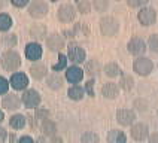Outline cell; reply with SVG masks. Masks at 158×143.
<instances>
[{"label": "cell", "mask_w": 158, "mask_h": 143, "mask_svg": "<svg viewBox=\"0 0 158 143\" xmlns=\"http://www.w3.org/2000/svg\"><path fill=\"white\" fill-rule=\"evenodd\" d=\"M98 28H100V33L105 37H115L121 30V24H119L118 18L112 17V15H106V17L100 18Z\"/></svg>", "instance_id": "1"}, {"label": "cell", "mask_w": 158, "mask_h": 143, "mask_svg": "<svg viewBox=\"0 0 158 143\" xmlns=\"http://www.w3.org/2000/svg\"><path fill=\"white\" fill-rule=\"evenodd\" d=\"M0 64L3 67V70L6 72H17L21 64H23V60H21V55L14 51V49H8L2 54L0 57Z\"/></svg>", "instance_id": "2"}, {"label": "cell", "mask_w": 158, "mask_h": 143, "mask_svg": "<svg viewBox=\"0 0 158 143\" xmlns=\"http://www.w3.org/2000/svg\"><path fill=\"white\" fill-rule=\"evenodd\" d=\"M152 70H154V61L151 58H148V57H145V55L136 57V60L133 61V72L136 75L142 76V78L149 76Z\"/></svg>", "instance_id": "3"}, {"label": "cell", "mask_w": 158, "mask_h": 143, "mask_svg": "<svg viewBox=\"0 0 158 143\" xmlns=\"http://www.w3.org/2000/svg\"><path fill=\"white\" fill-rule=\"evenodd\" d=\"M27 12L35 19H42L48 15L49 6L45 0H30V3L27 5Z\"/></svg>", "instance_id": "4"}, {"label": "cell", "mask_w": 158, "mask_h": 143, "mask_svg": "<svg viewBox=\"0 0 158 143\" xmlns=\"http://www.w3.org/2000/svg\"><path fill=\"white\" fill-rule=\"evenodd\" d=\"M40 103H42V96L39 91H36L35 88H27L23 91L21 104L26 109H36L40 106Z\"/></svg>", "instance_id": "5"}, {"label": "cell", "mask_w": 158, "mask_h": 143, "mask_svg": "<svg viewBox=\"0 0 158 143\" xmlns=\"http://www.w3.org/2000/svg\"><path fill=\"white\" fill-rule=\"evenodd\" d=\"M76 15H78V10H76V8L72 3H63L57 9V18L63 24H70V22H73L76 19Z\"/></svg>", "instance_id": "6"}, {"label": "cell", "mask_w": 158, "mask_h": 143, "mask_svg": "<svg viewBox=\"0 0 158 143\" xmlns=\"http://www.w3.org/2000/svg\"><path fill=\"white\" fill-rule=\"evenodd\" d=\"M157 10L151 6H143L137 12V21L143 27H151L157 22Z\"/></svg>", "instance_id": "7"}, {"label": "cell", "mask_w": 158, "mask_h": 143, "mask_svg": "<svg viewBox=\"0 0 158 143\" xmlns=\"http://www.w3.org/2000/svg\"><path fill=\"white\" fill-rule=\"evenodd\" d=\"M149 127L145 122H134L133 125H130V136L134 142H145L148 140V136H149Z\"/></svg>", "instance_id": "8"}, {"label": "cell", "mask_w": 158, "mask_h": 143, "mask_svg": "<svg viewBox=\"0 0 158 143\" xmlns=\"http://www.w3.org/2000/svg\"><path fill=\"white\" fill-rule=\"evenodd\" d=\"M127 51L131 54L133 57H142V55H145L146 51H148V45H146V42H145L142 37L134 36V37H131V39L128 40V43H127Z\"/></svg>", "instance_id": "9"}, {"label": "cell", "mask_w": 158, "mask_h": 143, "mask_svg": "<svg viewBox=\"0 0 158 143\" xmlns=\"http://www.w3.org/2000/svg\"><path fill=\"white\" fill-rule=\"evenodd\" d=\"M67 60L73 64H82L87 60V52L85 49L78 43H70L67 46Z\"/></svg>", "instance_id": "10"}, {"label": "cell", "mask_w": 158, "mask_h": 143, "mask_svg": "<svg viewBox=\"0 0 158 143\" xmlns=\"http://www.w3.org/2000/svg\"><path fill=\"white\" fill-rule=\"evenodd\" d=\"M136 119H137V113L133 109L123 107L116 110V122L121 127H130L136 122Z\"/></svg>", "instance_id": "11"}, {"label": "cell", "mask_w": 158, "mask_h": 143, "mask_svg": "<svg viewBox=\"0 0 158 143\" xmlns=\"http://www.w3.org/2000/svg\"><path fill=\"white\" fill-rule=\"evenodd\" d=\"M28 84H30L28 76L26 73H23V72H14L10 79H9V85L15 91H24V89H27L28 88Z\"/></svg>", "instance_id": "12"}, {"label": "cell", "mask_w": 158, "mask_h": 143, "mask_svg": "<svg viewBox=\"0 0 158 143\" xmlns=\"http://www.w3.org/2000/svg\"><path fill=\"white\" fill-rule=\"evenodd\" d=\"M46 48L51 51V52H61V49L66 46V40L60 33H52V35H48L46 39Z\"/></svg>", "instance_id": "13"}, {"label": "cell", "mask_w": 158, "mask_h": 143, "mask_svg": "<svg viewBox=\"0 0 158 143\" xmlns=\"http://www.w3.org/2000/svg\"><path fill=\"white\" fill-rule=\"evenodd\" d=\"M24 54H26V58L30 60L31 63L39 61L42 58V54H44V48L39 42H30V43L26 45V49H24Z\"/></svg>", "instance_id": "14"}, {"label": "cell", "mask_w": 158, "mask_h": 143, "mask_svg": "<svg viewBox=\"0 0 158 143\" xmlns=\"http://www.w3.org/2000/svg\"><path fill=\"white\" fill-rule=\"evenodd\" d=\"M2 107L9 112H15L21 107V97H18L14 92H6L2 98Z\"/></svg>", "instance_id": "15"}, {"label": "cell", "mask_w": 158, "mask_h": 143, "mask_svg": "<svg viewBox=\"0 0 158 143\" xmlns=\"http://www.w3.org/2000/svg\"><path fill=\"white\" fill-rule=\"evenodd\" d=\"M66 70V75H64V78L67 82H70V84H79L81 80L84 79V70L79 67L78 64H73L70 67H66L64 69Z\"/></svg>", "instance_id": "16"}, {"label": "cell", "mask_w": 158, "mask_h": 143, "mask_svg": "<svg viewBox=\"0 0 158 143\" xmlns=\"http://www.w3.org/2000/svg\"><path fill=\"white\" fill-rule=\"evenodd\" d=\"M85 66H84V75H88L89 78H94L96 79L97 76L100 75L102 72V64L97 58H89V60H85Z\"/></svg>", "instance_id": "17"}, {"label": "cell", "mask_w": 158, "mask_h": 143, "mask_svg": "<svg viewBox=\"0 0 158 143\" xmlns=\"http://www.w3.org/2000/svg\"><path fill=\"white\" fill-rule=\"evenodd\" d=\"M30 76L33 78L35 80H42L46 78V75H48V67H46V64L40 61H35L31 66H30Z\"/></svg>", "instance_id": "18"}, {"label": "cell", "mask_w": 158, "mask_h": 143, "mask_svg": "<svg viewBox=\"0 0 158 143\" xmlns=\"http://www.w3.org/2000/svg\"><path fill=\"white\" fill-rule=\"evenodd\" d=\"M119 91L121 89L118 87V84L109 80V82L103 84V87H102V96L107 98V100H116L118 96H119Z\"/></svg>", "instance_id": "19"}, {"label": "cell", "mask_w": 158, "mask_h": 143, "mask_svg": "<svg viewBox=\"0 0 158 143\" xmlns=\"http://www.w3.org/2000/svg\"><path fill=\"white\" fill-rule=\"evenodd\" d=\"M28 35L31 39H35V42H39V40H45L46 36H48V27L45 24H40V22H36L30 27L28 30Z\"/></svg>", "instance_id": "20"}, {"label": "cell", "mask_w": 158, "mask_h": 143, "mask_svg": "<svg viewBox=\"0 0 158 143\" xmlns=\"http://www.w3.org/2000/svg\"><path fill=\"white\" fill-rule=\"evenodd\" d=\"M64 85V78L58 72H54L51 75H46V87L52 91H58Z\"/></svg>", "instance_id": "21"}, {"label": "cell", "mask_w": 158, "mask_h": 143, "mask_svg": "<svg viewBox=\"0 0 158 143\" xmlns=\"http://www.w3.org/2000/svg\"><path fill=\"white\" fill-rule=\"evenodd\" d=\"M39 128H40V133L44 134L45 137H52V136H55L57 131H58V127L55 124V121H52L51 118L42 121V122L39 124Z\"/></svg>", "instance_id": "22"}, {"label": "cell", "mask_w": 158, "mask_h": 143, "mask_svg": "<svg viewBox=\"0 0 158 143\" xmlns=\"http://www.w3.org/2000/svg\"><path fill=\"white\" fill-rule=\"evenodd\" d=\"M118 84V87L119 89H123L125 92H130L133 88H134V78H133L131 75H127V73H121L119 75V80L116 82Z\"/></svg>", "instance_id": "23"}, {"label": "cell", "mask_w": 158, "mask_h": 143, "mask_svg": "<svg viewBox=\"0 0 158 143\" xmlns=\"http://www.w3.org/2000/svg\"><path fill=\"white\" fill-rule=\"evenodd\" d=\"M106 143H127V136L123 130L114 128L106 136Z\"/></svg>", "instance_id": "24"}, {"label": "cell", "mask_w": 158, "mask_h": 143, "mask_svg": "<svg viewBox=\"0 0 158 143\" xmlns=\"http://www.w3.org/2000/svg\"><path fill=\"white\" fill-rule=\"evenodd\" d=\"M67 97L73 100V101H81L85 97V89L84 87H81L79 84H73L70 88L67 89Z\"/></svg>", "instance_id": "25"}, {"label": "cell", "mask_w": 158, "mask_h": 143, "mask_svg": "<svg viewBox=\"0 0 158 143\" xmlns=\"http://www.w3.org/2000/svg\"><path fill=\"white\" fill-rule=\"evenodd\" d=\"M9 125L12 130H23L27 125V116L23 113H14L9 118Z\"/></svg>", "instance_id": "26"}, {"label": "cell", "mask_w": 158, "mask_h": 143, "mask_svg": "<svg viewBox=\"0 0 158 143\" xmlns=\"http://www.w3.org/2000/svg\"><path fill=\"white\" fill-rule=\"evenodd\" d=\"M103 72H105V75L109 78V79H115V78H118V76L123 73V69L119 67L118 63L110 61V63H107V64H105Z\"/></svg>", "instance_id": "27"}, {"label": "cell", "mask_w": 158, "mask_h": 143, "mask_svg": "<svg viewBox=\"0 0 158 143\" xmlns=\"http://www.w3.org/2000/svg\"><path fill=\"white\" fill-rule=\"evenodd\" d=\"M14 26V21H12V17L9 14H5V12H0V31L2 33H6L10 30V27Z\"/></svg>", "instance_id": "28"}, {"label": "cell", "mask_w": 158, "mask_h": 143, "mask_svg": "<svg viewBox=\"0 0 158 143\" xmlns=\"http://www.w3.org/2000/svg\"><path fill=\"white\" fill-rule=\"evenodd\" d=\"M133 110L134 112H139V113H145V112H148V109H149V103L145 100V98H136L134 101H133Z\"/></svg>", "instance_id": "29"}, {"label": "cell", "mask_w": 158, "mask_h": 143, "mask_svg": "<svg viewBox=\"0 0 158 143\" xmlns=\"http://www.w3.org/2000/svg\"><path fill=\"white\" fill-rule=\"evenodd\" d=\"M2 43L3 46H6V48H14V46H17L18 43V37L17 35H14V33H5V35L2 36Z\"/></svg>", "instance_id": "30"}, {"label": "cell", "mask_w": 158, "mask_h": 143, "mask_svg": "<svg viewBox=\"0 0 158 143\" xmlns=\"http://www.w3.org/2000/svg\"><path fill=\"white\" fill-rule=\"evenodd\" d=\"M76 10H78L81 15H88L91 12V2L89 0H76Z\"/></svg>", "instance_id": "31"}, {"label": "cell", "mask_w": 158, "mask_h": 143, "mask_svg": "<svg viewBox=\"0 0 158 143\" xmlns=\"http://www.w3.org/2000/svg\"><path fill=\"white\" fill-rule=\"evenodd\" d=\"M91 6L98 14H105L109 9V0H91Z\"/></svg>", "instance_id": "32"}, {"label": "cell", "mask_w": 158, "mask_h": 143, "mask_svg": "<svg viewBox=\"0 0 158 143\" xmlns=\"http://www.w3.org/2000/svg\"><path fill=\"white\" fill-rule=\"evenodd\" d=\"M81 143H100V136L94 131H85L81 136Z\"/></svg>", "instance_id": "33"}, {"label": "cell", "mask_w": 158, "mask_h": 143, "mask_svg": "<svg viewBox=\"0 0 158 143\" xmlns=\"http://www.w3.org/2000/svg\"><path fill=\"white\" fill-rule=\"evenodd\" d=\"M67 55H64V54H61V52H58V61L55 63L52 66V70L54 72H61V70H64L66 67H67Z\"/></svg>", "instance_id": "34"}, {"label": "cell", "mask_w": 158, "mask_h": 143, "mask_svg": "<svg viewBox=\"0 0 158 143\" xmlns=\"http://www.w3.org/2000/svg\"><path fill=\"white\" fill-rule=\"evenodd\" d=\"M48 118H49V110L46 107H36L35 109V119L39 124L45 119H48Z\"/></svg>", "instance_id": "35"}, {"label": "cell", "mask_w": 158, "mask_h": 143, "mask_svg": "<svg viewBox=\"0 0 158 143\" xmlns=\"http://www.w3.org/2000/svg\"><path fill=\"white\" fill-rule=\"evenodd\" d=\"M148 49H149L151 52L154 54H158V33H154V35L149 36V39H148Z\"/></svg>", "instance_id": "36"}, {"label": "cell", "mask_w": 158, "mask_h": 143, "mask_svg": "<svg viewBox=\"0 0 158 143\" xmlns=\"http://www.w3.org/2000/svg\"><path fill=\"white\" fill-rule=\"evenodd\" d=\"M84 89H85V94L89 96V97H94V96H96V80H94V78H89V79L85 82Z\"/></svg>", "instance_id": "37"}, {"label": "cell", "mask_w": 158, "mask_h": 143, "mask_svg": "<svg viewBox=\"0 0 158 143\" xmlns=\"http://www.w3.org/2000/svg\"><path fill=\"white\" fill-rule=\"evenodd\" d=\"M148 2H149V0H127V5L133 9H140V8H143V6H146Z\"/></svg>", "instance_id": "38"}, {"label": "cell", "mask_w": 158, "mask_h": 143, "mask_svg": "<svg viewBox=\"0 0 158 143\" xmlns=\"http://www.w3.org/2000/svg\"><path fill=\"white\" fill-rule=\"evenodd\" d=\"M9 80L3 76H0V96H5L6 92H9Z\"/></svg>", "instance_id": "39"}, {"label": "cell", "mask_w": 158, "mask_h": 143, "mask_svg": "<svg viewBox=\"0 0 158 143\" xmlns=\"http://www.w3.org/2000/svg\"><path fill=\"white\" fill-rule=\"evenodd\" d=\"M10 3H12V6H15V8H26L27 5L30 3V0H9Z\"/></svg>", "instance_id": "40"}, {"label": "cell", "mask_w": 158, "mask_h": 143, "mask_svg": "<svg viewBox=\"0 0 158 143\" xmlns=\"http://www.w3.org/2000/svg\"><path fill=\"white\" fill-rule=\"evenodd\" d=\"M6 140H8V130L0 124V143H5Z\"/></svg>", "instance_id": "41"}, {"label": "cell", "mask_w": 158, "mask_h": 143, "mask_svg": "<svg viewBox=\"0 0 158 143\" xmlns=\"http://www.w3.org/2000/svg\"><path fill=\"white\" fill-rule=\"evenodd\" d=\"M18 143H35V139L31 137V136H21V137H18Z\"/></svg>", "instance_id": "42"}, {"label": "cell", "mask_w": 158, "mask_h": 143, "mask_svg": "<svg viewBox=\"0 0 158 143\" xmlns=\"http://www.w3.org/2000/svg\"><path fill=\"white\" fill-rule=\"evenodd\" d=\"M48 143H64V139H63L61 136L55 134V136H52V137H49V142Z\"/></svg>", "instance_id": "43"}, {"label": "cell", "mask_w": 158, "mask_h": 143, "mask_svg": "<svg viewBox=\"0 0 158 143\" xmlns=\"http://www.w3.org/2000/svg\"><path fill=\"white\" fill-rule=\"evenodd\" d=\"M148 143H158V131L149 133V136H148Z\"/></svg>", "instance_id": "44"}, {"label": "cell", "mask_w": 158, "mask_h": 143, "mask_svg": "<svg viewBox=\"0 0 158 143\" xmlns=\"http://www.w3.org/2000/svg\"><path fill=\"white\" fill-rule=\"evenodd\" d=\"M8 139H9V142L10 143H18V137L15 136V134H10V136L8 134Z\"/></svg>", "instance_id": "45"}, {"label": "cell", "mask_w": 158, "mask_h": 143, "mask_svg": "<svg viewBox=\"0 0 158 143\" xmlns=\"http://www.w3.org/2000/svg\"><path fill=\"white\" fill-rule=\"evenodd\" d=\"M35 143H46V137H45L44 134H42L40 137H37V140H36Z\"/></svg>", "instance_id": "46"}, {"label": "cell", "mask_w": 158, "mask_h": 143, "mask_svg": "<svg viewBox=\"0 0 158 143\" xmlns=\"http://www.w3.org/2000/svg\"><path fill=\"white\" fill-rule=\"evenodd\" d=\"M8 6V0H0V10Z\"/></svg>", "instance_id": "47"}, {"label": "cell", "mask_w": 158, "mask_h": 143, "mask_svg": "<svg viewBox=\"0 0 158 143\" xmlns=\"http://www.w3.org/2000/svg\"><path fill=\"white\" fill-rule=\"evenodd\" d=\"M3 121H5V112H3V110H0V124H2Z\"/></svg>", "instance_id": "48"}, {"label": "cell", "mask_w": 158, "mask_h": 143, "mask_svg": "<svg viewBox=\"0 0 158 143\" xmlns=\"http://www.w3.org/2000/svg\"><path fill=\"white\" fill-rule=\"evenodd\" d=\"M51 2H58V0H51Z\"/></svg>", "instance_id": "49"}, {"label": "cell", "mask_w": 158, "mask_h": 143, "mask_svg": "<svg viewBox=\"0 0 158 143\" xmlns=\"http://www.w3.org/2000/svg\"><path fill=\"white\" fill-rule=\"evenodd\" d=\"M115 2H121V0H115Z\"/></svg>", "instance_id": "50"}, {"label": "cell", "mask_w": 158, "mask_h": 143, "mask_svg": "<svg viewBox=\"0 0 158 143\" xmlns=\"http://www.w3.org/2000/svg\"><path fill=\"white\" fill-rule=\"evenodd\" d=\"M157 115H158V110H157Z\"/></svg>", "instance_id": "51"}]
</instances>
